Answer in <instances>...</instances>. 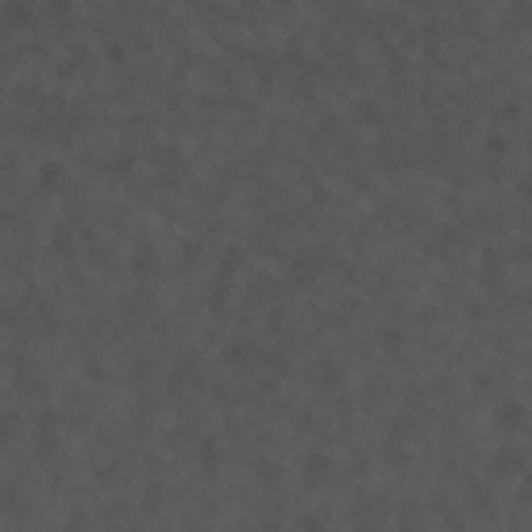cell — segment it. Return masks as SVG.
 <instances>
[{
  "label": "cell",
  "mask_w": 532,
  "mask_h": 532,
  "mask_svg": "<svg viewBox=\"0 0 532 532\" xmlns=\"http://www.w3.org/2000/svg\"><path fill=\"white\" fill-rule=\"evenodd\" d=\"M524 254H528V258H532V241H528V246H524Z\"/></svg>",
  "instance_id": "obj_7"
},
{
  "label": "cell",
  "mask_w": 532,
  "mask_h": 532,
  "mask_svg": "<svg viewBox=\"0 0 532 532\" xmlns=\"http://www.w3.org/2000/svg\"><path fill=\"white\" fill-rule=\"evenodd\" d=\"M329 474H333L329 457H324V453H312V457H308V466H304V479H308V483H324Z\"/></svg>",
  "instance_id": "obj_3"
},
{
  "label": "cell",
  "mask_w": 532,
  "mask_h": 532,
  "mask_svg": "<svg viewBox=\"0 0 532 532\" xmlns=\"http://www.w3.org/2000/svg\"><path fill=\"white\" fill-rule=\"evenodd\" d=\"M520 499H524V503H532V479L524 483V487H520Z\"/></svg>",
  "instance_id": "obj_5"
},
{
  "label": "cell",
  "mask_w": 532,
  "mask_h": 532,
  "mask_svg": "<svg viewBox=\"0 0 532 532\" xmlns=\"http://www.w3.org/2000/svg\"><path fill=\"white\" fill-rule=\"evenodd\" d=\"M42 183H46V187H54V183H58V163H46V167H42Z\"/></svg>",
  "instance_id": "obj_4"
},
{
  "label": "cell",
  "mask_w": 532,
  "mask_h": 532,
  "mask_svg": "<svg viewBox=\"0 0 532 532\" xmlns=\"http://www.w3.org/2000/svg\"><path fill=\"white\" fill-rule=\"evenodd\" d=\"M304 528H308V532H320V520H312V516H308V520H304Z\"/></svg>",
  "instance_id": "obj_6"
},
{
  "label": "cell",
  "mask_w": 532,
  "mask_h": 532,
  "mask_svg": "<svg viewBox=\"0 0 532 532\" xmlns=\"http://www.w3.org/2000/svg\"><path fill=\"white\" fill-rule=\"evenodd\" d=\"M520 462H524V457H520L516 449H499V453H490V474H495V479H512V474L520 470Z\"/></svg>",
  "instance_id": "obj_2"
},
{
  "label": "cell",
  "mask_w": 532,
  "mask_h": 532,
  "mask_svg": "<svg viewBox=\"0 0 532 532\" xmlns=\"http://www.w3.org/2000/svg\"><path fill=\"white\" fill-rule=\"evenodd\" d=\"M524 416H528V407H524L520 399H503V403L495 407V424H499V429H516V424H524Z\"/></svg>",
  "instance_id": "obj_1"
}]
</instances>
